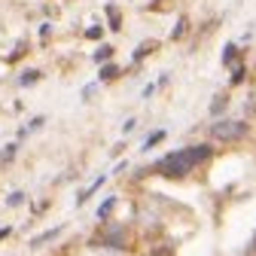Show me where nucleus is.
I'll list each match as a JSON object with an SVG mask.
<instances>
[{"label": "nucleus", "mask_w": 256, "mask_h": 256, "mask_svg": "<svg viewBox=\"0 0 256 256\" xmlns=\"http://www.w3.org/2000/svg\"><path fill=\"white\" fill-rule=\"evenodd\" d=\"M208 156H210L208 146H186V150H177V152H171L165 158H158V171L165 177H183Z\"/></svg>", "instance_id": "obj_1"}, {"label": "nucleus", "mask_w": 256, "mask_h": 256, "mask_svg": "<svg viewBox=\"0 0 256 256\" xmlns=\"http://www.w3.org/2000/svg\"><path fill=\"white\" fill-rule=\"evenodd\" d=\"M210 134L220 138V140H238V138L247 134V125H244V122H216V125L210 128Z\"/></svg>", "instance_id": "obj_2"}, {"label": "nucleus", "mask_w": 256, "mask_h": 256, "mask_svg": "<svg viewBox=\"0 0 256 256\" xmlns=\"http://www.w3.org/2000/svg\"><path fill=\"white\" fill-rule=\"evenodd\" d=\"M165 140V132H152L146 140H144V150H150V146H156V144H162Z\"/></svg>", "instance_id": "obj_3"}, {"label": "nucleus", "mask_w": 256, "mask_h": 256, "mask_svg": "<svg viewBox=\"0 0 256 256\" xmlns=\"http://www.w3.org/2000/svg\"><path fill=\"white\" fill-rule=\"evenodd\" d=\"M58 232H61V226H58V229H52V232H43V235H40V238H34V247H40V244H43V241H49V238H55V235H58Z\"/></svg>", "instance_id": "obj_4"}, {"label": "nucleus", "mask_w": 256, "mask_h": 256, "mask_svg": "<svg viewBox=\"0 0 256 256\" xmlns=\"http://www.w3.org/2000/svg\"><path fill=\"white\" fill-rule=\"evenodd\" d=\"M116 74H119V68H116V64H107V68L101 70V80H113Z\"/></svg>", "instance_id": "obj_5"}, {"label": "nucleus", "mask_w": 256, "mask_h": 256, "mask_svg": "<svg viewBox=\"0 0 256 256\" xmlns=\"http://www.w3.org/2000/svg\"><path fill=\"white\" fill-rule=\"evenodd\" d=\"M110 52H113L110 46H101L98 52H94V61H107V58H110Z\"/></svg>", "instance_id": "obj_6"}, {"label": "nucleus", "mask_w": 256, "mask_h": 256, "mask_svg": "<svg viewBox=\"0 0 256 256\" xmlns=\"http://www.w3.org/2000/svg\"><path fill=\"white\" fill-rule=\"evenodd\" d=\"M113 204H116V198H107V202H104V204H101V208H98V216H107V214H110V208H113Z\"/></svg>", "instance_id": "obj_7"}, {"label": "nucleus", "mask_w": 256, "mask_h": 256, "mask_svg": "<svg viewBox=\"0 0 256 256\" xmlns=\"http://www.w3.org/2000/svg\"><path fill=\"white\" fill-rule=\"evenodd\" d=\"M40 80V74L37 70H30V74H22V86H28V82H37Z\"/></svg>", "instance_id": "obj_8"}, {"label": "nucleus", "mask_w": 256, "mask_h": 256, "mask_svg": "<svg viewBox=\"0 0 256 256\" xmlns=\"http://www.w3.org/2000/svg\"><path fill=\"white\" fill-rule=\"evenodd\" d=\"M220 107H226V94H216V98H214V113H220Z\"/></svg>", "instance_id": "obj_9"}, {"label": "nucleus", "mask_w": 256, "mask_h": 256, "mask_svg": "<svg viewBox=\"0 0 256 256\" xmlns=\"http://www.w3.org/2000/svg\"><path fill=\"white\" fill-rule=\"evenodd\" d=\"M183 30H186V18H180V22H177V28H174V34H171V37L177 40V37L183 34Z\"/></svg>", "instance_id": "obj_10"}, {"label": "nucleus", "mask_w": 256, "mask_h": 256, "mask_svg": "<svg viewBox=\"0 0 256 256\" xmlns=\"http://www.w3.org/2000/svg\"><path fill=\"white\" fill-rule=\"evenodd\" d=\"M110 16H113V18H110V28H113V30H119V24H122V22H119V16H116V10H113V6H110Z\"/></svg>", "instance_id": "obj_11"}, {"label": "nucleus", "mask_w": 256, "mask_h": 256, "mask_svg": "<svg viewBox=\"0 0 256 256\" xmlns=\"http://www.w3.org/2000/svg\"><path fill=\"white\" fill-rule=\"evenodd\" d=\"M232 58H235V46H226V52H222V61H226V64H229Z\"/></svg>", "instance_id": "obj_12"}, {"label": "nucleus", "mask_w": 256, "mask_h": 256, "mask_svg": "<svg viewBox=\"0 0 256 256\" xmlns=\"http://www.w3.org/2000/svg\"><path fill=\"white\" fill-rule=\"evenodd\" d=\"M101 34H104V30H101V28H98V24H94V28H88V37H92V40H98V37H101Z\"/></svg>", "instance_id": "obj_13"}, {"label": "nucleus", "mask_w": 256, "mask_h": 256, "mask_svg": "<svg viewBox=\"0 0 256 256\" xmlns=\"http://www.w3.org/2000/svg\"><path fill=\"white\" fill-rule=\"evenodd\" d=\"M22 198H24L22 192H12V196H10V204H22Z\"/></svg>", "instance_id": "obj_14"}]
</instances>
